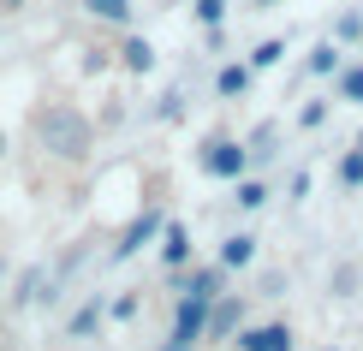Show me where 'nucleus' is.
I'll return each instance as SVG.
<instances>
[{"label":"nucleus","mask_w":363,"mask_h":351,"mask_svg":"<svg viewBox=\"0 0 363 351\" xmlns=\"http://www.w3.org/2000/svg\"><path fill=\"white\" fill-rule=\"evenodd\" d=\"M208 298H215V274H196V286H191V298L179 303V328H173V345H185L203 333V316H208Z\"/></svg>","instance_id":"1"},{"label":"nucleus","mask_w":363,"mask_h":351,"mask_svg":"<svg viewBox=\"0 0 363 351\" xmlns=\"http://www.w3.org/2000/svg\"><path fill=\"white\" fill-rule=\"evenodd\" d=\"M42 137H48L60 155H84V126L72 113H48V119H42Z\"/></svg>","instance_id":"2"},{"label":"nucleus","mask_w":363,"mask_h":351,"mask_svg":"<svg viewBox=\"0 0 363 351\" xmlns=\"http://www.w3.org/2000/svg\"><path fill=\"white\" fill-rule=\"evenodd\" d=\"M203 167H208L215 179H238V173H245V149H238V143H208Z\"/></svg>","instance_id":"3"},{"label":"nucleus","mask_w":363,"mask_h":351,"mask_svg":"<svg viewBox=\"0 0 363 351\" xmlns=\"http://www.w3.org/2000/svg\"><path fill=\"white\" fill-rule=\"evenodd\" d=\"M245 351H292V333L286 328H256L245 340Z\"/></svg>","instance_id":"4"},{"label":"nucleus","mask_w":363,"mask_h":351,"mask_svg":"<svg viewBox=\"0 0 363 351\" xmlns=\"http://www.w3.org/2000/svg\"><path fill=\"white\" fill-rule=\"evenodd\" d=\"M250 256H256V238H226V250H220V262H226V268H245Z\"/></svg>","instance_id":"5"},{"label":"nucleus","mask_w":363,"mask_h":351,"mask_svg":"<svg viewBox=\"0 0 363 351\" xmlns=\"http://www.w3.org/2000/svg\"><path fill=\"white\" fill-rule=\"evenodd\" d=\"M245 84H250V72H245V66H226V72H220V96H238Z\"/></svg>","instance_id":"6"},{"label":"nucleus","mask_w":363,"mask_h":351,"mask_svg":"<svg viewBox=\"0 0 363 351\" xmlns=\"http://www.w3.org/2000/svg\"><path fill=\"white\" fill-rule=\"evenodd\" d=\"M125 66L149 72V66H155V48H149V42H131V48H125Z\"/></svg>","instance_id":"7"},{"label":"nucleus","mask_w":363,"mask_h":351,"mask_svg":"<svg viewBox=\"0 0 363 351\" xmlns=\"http://www.w3.org/2000/svg\"><path fill=\"white\" fill-rule=\"evenodd\" d=\"M185 256H191V238L179 226H167V262H185Z\"/></svg>","instance_id":"8"},{"label":"nucleus","mask_w":363,"mask_h":351,"mask_svg":"<svg viewBox=\"0 0 363 351\" xmlns=\"http://www.w3.org/2000/svg\"><path fill=\"white\" fill-rule=\"evenodd\" d=\"M89 12H101V18H113V24H119L131 6H125V0H89Z\"/></svg>","instance_id":"9"},{"label":"nucleus","mask_w":363,"mask_h":351,"mask_svg":"<svg viewBox=\"0 0 363 351\" xmlns=\"http://www.w3.org/2000/svg\"><path fill=\"white\" fill-rule=\"evenodd\" d=\"M149 233H155V215H143L138 226H131V238H125V244H119V250H138V244H143Z\"/></svg>","instance_id":"10"},{"label":"nucleus","mask_w":363,"mask_h":351,"mask_svg":"<svg viewBox=\"0 0 363 351\" xmlns=\"http://www.w3.org/2000/svg\"><path fill=\"white\" fill-rule=\"evenodd\" d=\"M220 12H226V0H196V18L203 24H220Z\"/></svg>","instance_id":"11"},{"label":"nucleus","mask_w":363,"mask_h":351,"mask_svg":"<svg viewBox=\"0 0 363 351\" xmlns=\"http://www.w3.org/2000/svg\"><path fill=\"white\" fill-rule=\"evenodd\" d=\"M340 89H345L352 101H363V66H357V72H345V78H340Z\"/></svg>","instance_id":"12"},{"label":"nucleus","mask_w":363,"mask_h":351,"mask_svg":"<svg viewBox=\"0 0 363 351\" xmlns=\"http://www.w3.org/2000/svg\"><path fill=\"white\" fill-rule=\"evenodd\" d=\"M340 173H345V185H357V179H363V149H357V155H345Z\"/></svg>","instance_id":"13"},{"label":"nucleus","mask_w":363,"mask_h":351,"mask_svg":"<svg viewBox=\"0 0 363 351\" xmlns=\"http://www.w3.org/2000/svg\"><path fill=\"white\" fill-rule=\"evenodd\" d=\"M286 48H280V42H262V48H256V66H274V60H280Z\"/></svg>","instance_id":"14"},{"label":"nucleus","mask_w":363,"mask_h":351,"mask_svg":"<svg viewBox=\"0 0 363 351\" xmlns=\"http://www.w3.org/2000/svg\"><path fill=\"white\" fill-rule=\"evenodd\" d=\"M262 196H268L262 185H238V203H245V208H256V203H262Z\"/></svg>","instance_id":"15"},{"label":"nucleus","mask_w":363,"mask_h":351,"mask_svg":"<svg viewBox=\"0 0 363 351\" xmlns=\"http://www.w3.org/2000/svg\"><path fill=\"white\" fill-rule=\"evenodd\" d=\"M262 6H268V0H262Z\"/></svg>","instance_id":"16"}]
</instances>
